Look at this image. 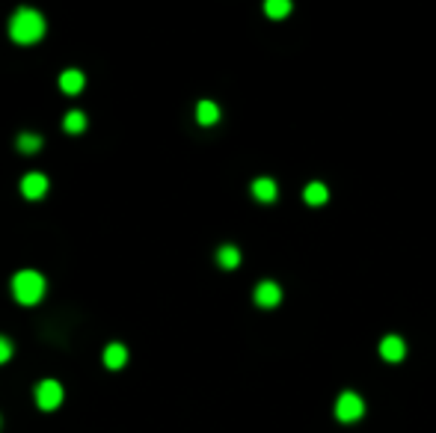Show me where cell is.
Here are the masks:
<instances>
[{
  "instance_id": "obj_1",
  "label": "cell",
  "mask_w": 436,
  "mask_h": 433,
  "mask_svg": "<svg viewBox=\"0 0 436 433\" xmlns=\"http://www.w3.org/2000/svg\"><path fill=\"white\" fill-rule=\"evenodd\" d=\"M9 36L18 45H33L44 36V18L33 9H18L12 15V24H9Z\"/></svg>"
},
{
  "instance_id": "obj_2",
  "label": "cell",
  "mask_w": 436,
  "mask_h": 433,
  "mask_svg": "<svg viewBox=\"0 0 436 433\" xmlns=\"http://www.w3.org/2000/svg\"><path fill=\"white\" fill-rule=\"evenodd\" d=\"M12 291H15L18 303L33 306V303H39L44 294V279L36 273V270H21V273L12 279Z\"/></svg>"
},
{
  "instance_id": "obj_3",
  "label": "cell",
  "mask_w": 436,
  "mask_h": 433,
  "mask_svg": "<svg viewBox=\"0 0 436 433\" xmlns=\"http://www.w3.org/2000/svg\"><path fill=\"white\" fill-rule=\"evenodd\" d=\"M362 412H365V404H362V398L356 392L338 395V404H335L338 421H356V419H362Z\"/></svg>"
},
{
  "instance_id": "obj_4",
  "label": "cell",
  "mask_w": 436,
  "mask_h": 433,
  "mask_svg": "<svg viewBox=\"0 0 436 433\" xmlns=\"http://www.w3.org/2000/svg\"><path fill=\"white\" fill-rule=\"evenodd\" d=\"M60 401H62V386L57 380H42L36 386V404L42 410H57Z\"/></svg>"
},
{
  "instance_id": "obj_5",
  "label": "cell",
  "mask_w": 436,
  "mask_h": 433,
  "mask_svg": "<svg viewBox=\"0 0 436 433\" xmlns=\"http://www.w3.org/2000/svg\"><path fill=\"white\" fill-rule=\"evenodd\" d=\"M380 356L386 359V362H400V359L407 356V345H404V338H398V336H386L380 341Z\"/></svg>"
},
{
  "instance_id": "obj_6",
  "label": "cell",
  "mask_w": 436,
  "mask_h": 433,
  "mask_svg": "<svg viewBox=\"0 0 436 433\" xmlns=\"http://www.w3.org/2000/svg\"><path fill=\"white\" fill-rule=\"evenodd\" d=\"M21 190H24L27 199H42V196L48 193V178H44L42 173H30V175H24Z\"/></svg>"
},
{
  "instance_id": "obj_7",
  "label": "cell",
  "mask_w": 436,
  "mask_h": 433,
  "mask_svg": "<svg viewBox=\"0 0 436 433\" xmlns=\"http://www.w3.org/2000/svg\"><path fill=\"white\" fill-rule=\"evenodd\" d=\"M279 300H282V291L276 282H261L255 288V303L261 306V309H273Z\"/></svg>"
},
{
  "instance_id": "obj_8",
  "label": "cell",
  "mask_w": 436,
  "mask_h": 433,
  "mask_svg": "<svg viewBox=\"0 0 436 433\" xmlns=\"http://www.w3.org/2000/svg\"><path fill=\"white\" fill-rule=\"evenodd\" d=\"M60 89L66 95H75L84 89V75H80L77 69H68V71H62V77H60Z\"/></svg>"
},
{
  "instance_id": "obj_9",
  "label": "cell",
  "mask_w": 436,
  "mask_h": 433,
  "mask_svg": "<svg viewBox=\"0 0 436 433\" xmlns=\"http://www.w3.org/2000/svg\"><path fill=\"white\" fill-rule=\"evenodd\" d=\"M253 196L261 202H273L276 199V182L273 178H258V182H253Z\"/></svg>"
},
{
  "instance_id": "obj_10",
  "label": "cell",
  "mask_w": 436,
  "mask_h": 433,
  "mask_svg": "<svg viewBox=\"0 0 436 433\" xmlns=\"http://www.w3.org/2000/svg\"><path fill=\"white\" fill-rule=\"evenodd\" d=\"M196 119H199V125H214L220 119V107L214 101H199V107H196Z\"/></svg>"
},
{
  "instance_id": "obj_11",
  "label": "cell",
  "mask_w": 436,
  "mask_h": 433,
  "mask_svg": "<svg viewBox=\"0 0 436 433\" xmlns=\"http://www.w3.org/2000/svg\"><path fill=\"white\" fill-rule=\"evenodd\" d=\"M125 359H128V350H125L122 345H110L104 350V365L107 368H122Z\"/></svg>"
},
{
  "instance_id": "obj_12",
  "label": "cell",
  "mask_w": 436,
  "mask_h": 433,
  "mask_svg": "<svg viewBox=\"0 0 436 433\" xmlns=\"http://www.w3.org/2000/svg\"><path fill=\"white\" fill-rule=\"evenodd\" d=\"M303 196H306V202H309V205H324L329 193H326V187L320 184V182H311V184L306 187V193H303Z\"/></svg>"
},
{
  "instance_id": "obj_13",
  "label": "cell",
  "mask_w": 436,
  "mask_h": 433,
  "mask_svg": "<svg viewBox=\"0 0 436 433\" xmlns=\"http://www.w3.org/2000/svg\"><path fill=\"white\" fill-rule=\"evenodd\" d=\"M217 261H220V267L231 270V267H238V264H240V252H238L235 247H222V249L217 252Z\"/></svg>"
},
{
  "instance_id": "obj_14",
  "label": "cell",
  "mask_w": 436,
  "mask_h": 433,
  "mask_svg": "<svg viewBox=\"0 0 436 433\" xmlns=\"http://www.w3.org/2000/svg\"><path fill=\"white\" fill-rule=\"evenodd\" d=\"M62 125H66L68 134H80V131L86 128V119H84V113H80V110H71L66 119H62Z\"/></svg>"
},
{
  "instance_id": "obj_15",
  "label": "cell",
  "mask_w": 436,
  "mask_h": 433,
  "mask_svg": "<svg viewBox=\"0 0 436 433\" xmlns=\"http://www.w3.org/2000/svg\"><path fill=\"white\" fill-rule=\"evenodd\" d=\"M264 12L270 15V18H285V15L291 12V3H288V0H267Z\"/></svg>"
},
{
  "instance_id": "obj_16",
  "label": "cell",
  "mask_w": 436,
  "mask_h": 433,
  "mask_svg": "<svg viewBox=\"0 0 436 433\" xmlns=\"http://www.w3.org/2000/svg\"><path fill=\"white\" fill-rule=\"evenodd\" d=\"M18 149L33 155V151L42 149V137H36V134H21V137H18Z\"/></svg>"
},
{
  "instance_id": "obj_17",
  "label": "cell",
  "mask_w": 436,
  "mask_h": 433,
  "mask_svg": "<svg viewBox=\"0 0 436 433\" xmlns=\"http://www.w3.org/2000/svg\"><path fill=\"white\" fill-rule=\"evenodd\" d=\"M9 356H12V345H9V341L0 336V362H6Z\"/></svg>"
}]
</instances>
